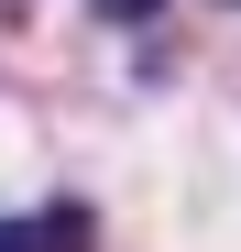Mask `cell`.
<instances>
[{
    "label": "cell",
    "mask_w": 241,
    "mask_h": 252,
    "mask_svg": "<svg viewBox=\"0 0 241 252\" xmlns=\"http://www.w3.org/2000/svg\"><path fill=\"white\" fill-rule=\"evenodd\" d=\"M33 252H99V220H88V208H33Z\"/></svg>",
    "instance_id": "6da1fadb"
},
{
    "label": "cell",
    "mask_w": 241,
    "mask_h": 252,
    "mask_svg": "<svg viewBox=\"0 0 241 252\" xmlns=\"http://www.w3.org/2000/svg\"><path fill=\"white\" fill-rule=\"evenodd\" d=\"M0 252H33V220H0Z\"/></svg>",
    "instance_id": "7a4b0ae2"
},
{
    "label": "cell",
    "mask_w": 241,
    "mask_h": 252,
    "mask_svg": "<svg viewBox=\"0 0 241 252\" xmlns=\"http://www.w3.org/2000/svg\"><path fill=\"white\" fill-rule=\"evenodd\" d=\"M99 11H110V22H143V11H153V0H99Z\"/></svg>",
    "instance_id": "3957f363"
}]
</instances>
